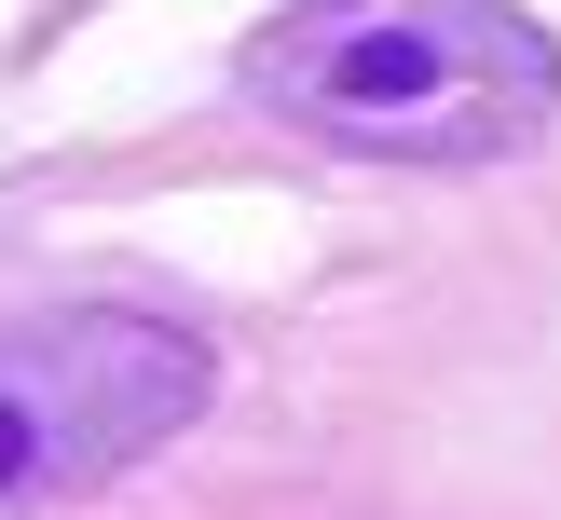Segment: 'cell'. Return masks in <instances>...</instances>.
<instances>
[{
	"label": "cell",
	"instance_id": "6da1fadb",
	"mask_svg": "<svg viewBox=\"0 0 561 520\" xmlns=\"http://www.w3.org/2000/svg\"><path fill=\"white\" fill-rule=\"evenodd\" d=\"M274 109L329 151L493 164L561 109V55L520 0H316L247 55Z\"/></svg>",
	"mask_w": 561,
	"mask_h": 520
},
{
	"label": "cell",
	"instance_id": "7a4b0ae2",
	"mask_svg": "<svg viewBox=\"0 0 561 520\" xmlns=\"http://www.w3.org/2000/svg\"><path fill=\"white\" fill-rule=\"evenodd\" d=\"M219 397V356L164 315L69 301V315L0 328V520H55L96 479L151 465L192 411Z\"/></svg>",
	"mask_w": 561,
	"mask_h": 520
}]
</instances>
